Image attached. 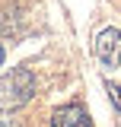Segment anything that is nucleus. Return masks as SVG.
Wrapping results in <instances>:
<instances>
[{"instance_id":"1","label":"nucleus","mask_w":121,"mask_h":127,"mask_svg":"<svg viewBox=\"0 0 121 127\" xmlns=\"http://www.w3.org/2000/svg\"><path fill=\"white\" fill-rule=\"evenodd\" d=\"M35 95V73L26 67H13L0 76V111H19Z\"/></svg>"},{"instance_id":"2","label":"nucleus","mask_w":121,"mask_h":127,"mask_svg":"<svg viewBox=\"0 0 121 127\" xmlns=\"http://www.w3.org/2000/svg\"><path fill=\"white\" fill-rule=\"evenodd\" d=\"M96 57L102 67H118L121 64V32L118 29H102L96 35Z\"/></svg>"},{"instance_id":"3","label":"nucleus","mask_w":121,"mask_h":127,"mask_svg":"<svg viewBox=\"0 0 121 127\" xmlns=\"http://www.w3.org/2000/svg\"><path fill=\"white\" fill-rule=\"evenodd\" d=\"M51 127H92V121L83 102H67L51 111Z\"/></svg>"},{"instance_id":"4","label":"nucleus","mask_w":121,"mask_h":127,"mask_svg":"<svg viewBox=\"0 0 121 127\" xmlns=\"http://www.w3.org/2000/svg\"><path fill=\"white\" fill-rule=\"evenodd\" d=\"M105 92L112 95V102H115V108L121 111V89H118V86H115V83H105Z\"/></svg>"},{"instance_id":"5","label":"nucleus","mask_w":121,"mask_h":127,"mask_svg":"<svg viewBox=\"0 0 121 127\" xmlns=\"http://www.w3.org/2000/svg\"><path fill=\"white\" fill-rule=\"evenodd\" d=\"M0 127H19V121H13V118H0Z\"/></svg>"},{"instance_id":"6","label":"nucleus","mask_w":121,"mask_h":127,"mask_svg":"<svg viewBox=\"0 0 121 127\" xmlns=\"http://www.w3.org/2000/svg\"><path fill=\"white\" fill-rule=\"evenodd\" d=\"M3 57H6V51H3V45H0V67H3Z\"/></svg>"}]
</instances>
